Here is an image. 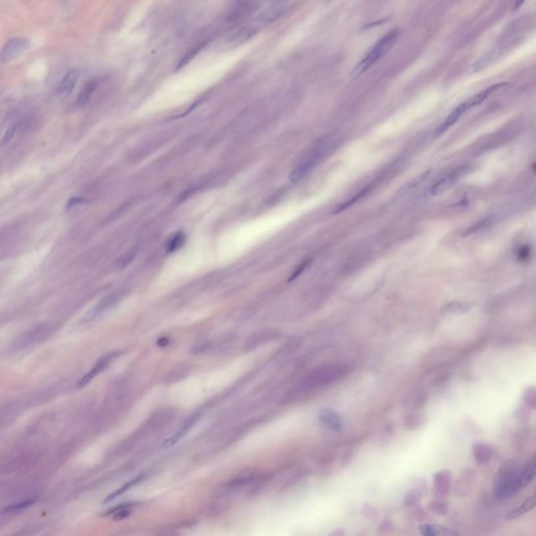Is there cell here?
I'll list each match as a JSON object with an SVG mask.
<instances>
[{
  "label": "cell",
  "instance_id": "1",
  "mask_svg": "<svg viewBox=\"0 0 536 536\" xmlns=\"http://www.w3.org/2000/svg\"><path fill=\"white\" fill-rule=\"evenodd\" d=\"M399 36V31L397 29L388 31L386 35L381 37L376 43L366 52V55L362 60L357 64L350 73V79L355 80L360 77L367 69H370L375 63L383 57L386 52L391 49V47L396 43Z\"/></svg>",
  "mask_w": 536,
  "mask_h": 536
},
{
  "label": "cell",
  "instance_id": "2",
  "mask_svg": "<svg viewBox=\"0 0 536 536\" xmlns=\"http://www.w3.org/2000/svg\"><path fill=\"white\" fill-rule=\"evenodd\" d=\"M324 144L323 142L318 143L313 148L308 152L307 155H305L304 159L300 162V164L294 168L292 172L289 175V179L291 181H298L301 178H303L306 175L312 168L317 165L318 161L323 153L324 150Z\"/></svg>",
  "mask_w": 536,
  "mask_h": 536
},
{
  "label": "cell",
  "instance_id": "3",
  "mask_svg": "<svg viewBox=\"0 0 536 536\" xmlns=\"http://www.w3.org/2000/svg\"><path fill=\"white\" fill-rule=\"evenodd\" d=\"M30 47V41L24 37H15L8 40L0 51V62L7 63L17 59Z\"/></svg>",
  "mask_w": 536,
  "mask_h": 536
},
{
  "label": "cell",
  "instance_id": "4",
  "mask_svg": "<svg viewBox=\"0 0 536 536\" xmlns=\"http://www.w3.org/2000/svg\"><path fill=\"white\" fill-rule=\"evenodd\" d=\"M465 173H466V170L464 169V168H460V169L455 170L454 172H451L450 174L446 175L445 177L442 178V179H440L437 183H435L432 187L429 188V195L437 196V195L444 193L451 185L455 184Z\"/></svg>",
  "mask_w": 536,
  "mask_h": 536
},
{
  "label": "cell",
  "instance_id": "5",
  "mask_svg": "<svg viewBox=\"0 0 536 536\" xmlns=\"http://www.w3.org/2000/svg\"><path fill=\"white\" fill-rule=\"evenodd\" d=\"M472 107H474V105H472L470 99L467 100L464 103H462L461 105H459L458 107H456L453 111L449 113V115L445 119V121L439 126L437 131H436V135H440L441 133H443L448 128H450L451 126L455 125L459 121V119L462 117V115H463L468 109H470Z\"/></svg>",
  "mask_w": 536,
  "mask_h": 536
},
{
  "label": "cell",
  "instance_id": "6",
  "mask_svg": "<svg viewBox=\"0 0 536 536\" xmlns=\"http://www.w3.org/2000/svg\"><path fill=\"white\" fill-rule=\"evenodd\" d=\"M257 7L258 3L256 2V0H241V1H239L233 7V9L230 10L227 19L229 21H237L243 19L253 13L254 10H256Z\"/></svg>",
  "mask_w": 536,
  "mask_h": 536
},
{
  "label": "cell",
  "instance_id": "7",
  "mask_svg": "<svg viewBox=\"0 0 536 536\" xmlns=\"http://www.w3.org/2000/svg\"><path fill=\"white\" fill-rule=\"evenodd\" d=\"M46 334H47L46 328L43 327V326H41V327H38V328H35L33 330L28 331L27 333L23 334L18 341H16V343L14 344V348L15 349H21V348H24V347H27L29 345H33L35 343H38L40 341H43V339L45 338Z\"/></svg>",
  "mask_w": 536,
  "mask_h": 536
},
{
  "label": "cell",
  "instance_id": "8",
  "mask_svg": "<svg viewBox=\"0 0 536 536\" xmlns=\"http://www.w3.org/2000/svg\"><path fill=\"white\" fill-rule=\"evenodd\" d=\"M342 367L339 365H332V366H326L322 367V369L314 372L312 376H310L309 381L312 383H325L334 380L336 376H340L342 374Z\"/></svg>",
  "mask_w": 536,
  "mask_h": 536
},
{
  "label": "cell",
  "instance_id": "9",
  "mask_svg": "<svg viewBox=\"0 0 536 536\" xmlns=\"http://www.w3.org/2000/svg\"><path fill=\"white\" fill-rule=\"evenodd\" d=\"M118 301V294L115 292H112L110 294H108V296L104 297L97 305L94 306L86 315L85 318H84V322H89L91 320H94L96 318H98L100 314H102L103 312L106 311L107 309H109L110 307H112L113 305L117 303Z\"/></svg>",
  "mask_w": 536,
  "mask_h": 536
},
{
  "label": "cell",
  "instance_id": "10",
  "mask_svg": "<svg viewBox=\"0 0 536 536\" xmlns=\"http://www.w3.org/2000/svg\"><path fill=\"white\" fill-rule=\"evenodd\" d=\"M451 480H453V475L447 470L440 471L435 475L433 484V491L435 495L446 496L451 487Z\"/></svg>",
  "mask_w": 536,
  "mask_h": 536
},
{
  "label": "cell",
  "instance_id": "11",
  "mask_svg": "<svg viewBox=\"0 0 536 536\" xmlns=\"http://www.w3.org/2000/svg\"><path fill=\"white\" fill-rule=\"evenodd\" d=\"M319 417H320L321 422L326 427H328L329 429L333 430V432H339V430H341L343 426L342 420H341L340 415L336 413L334 409L329 408V407L322 408L319 414Z\"/></svg>",
  "mask_w": 536,
  "mask_h": 536
},
{
  "label": "cell",
  "instance_id": "12",
  "mask_svg": "<svg viewBox=\"0 0 536 536\" xmlns=\"http://www.w3.org/2000/svg\"><path fill=\"white\" fill-rule=\"evenodd\" d=\"M115 356H117V353L114 352V353H110L106 356H104L101 359H99L98 362L93 365L92 369L85 376L82 377V379L79 381V386H84L85 384H87L90 380L93 379L94 377L98 376L102 371L106 369Z\"/></svg>",
  "mask_w": 536,
  "mask_h": 536
},
{
  "label": "cell",
  "instance_id": "13",
  "mask_svg": "<svg viewBox=\"0 0 536 536\" xmlns=\"http://www.w3.org/2000/svg\"><path fill=\"white\" fill-rule=\"evenodd\" d=\"M419 531L425 536H453L459 534L457 531L440 526V525H421L419 527Z\"/></svg>",
  "mask_w": 536,
  "mask_h": 536
},
{
  "label": "cell",
  "instance_id": "14",
  "mask_svg": "<svg viewBox=\"0 0 536 536\" xmlns=\"http://www.w3.org/2000/svg\"><path fill=\"white\" fill-rule=\"evenodd\" d=\"M78 78L79 73L77 70L68 71L59 84L58 93L61 94V96H67V94H69L73 90V88H75L78 82Z\"/></svg>",
  "mask_w": 536,
  "mask_h": 536
},
{
  "label": "cell",
  "instance_id": "15",
  "mask_svg": "<svg viewBox=\"0 0 536 536\" xmlns=\"http://www.w3.org/2000/svg\"><path fill=\"white\" fill-rule=\"evenodd\" d=\"M472 454L479 464H486L492 456V449L486 443L477 442L472 446Z\"/></svg>",
  "mask_w": 536,
  "mask_h": 536
},
{
  "label": "cell",
  "instance_id": "16",
  "mask_svg": "<svg viewBox=\"0 0 536 536\" xmlns=\"http://www.w3.org/2000/svg\"><path fill=\"white\" fill-rule=\"evenodd\" d=\"M98 85H99V81L97 79H90L89 81H87L85 84H84V86L80 90L78 99H77V104L79 105V106H83V105H86L88 103L93 92L96 91Z\"/></svg>",
  "mask_w": 536,
  "mask_h": 536
},
{
  "label": "cell",
  "instance_id": "17",
  "mask_svg": "<svg viewBox=\"0 0 536 536\" xmlns=\"http://www.w3.org/2000/svg\"><path fill=\"white\" fill-rule=\"evenodd\" d=\"M196 419H197V417H191L190 419H188L187 421L180 427V429L178 430V432L174 436H172L170 439H168L166 441V442L163 444V448L167 449V448H170V447L174 446L178 442V441H179L180 439H182L185 436V434L188 432V430L192 428V426L194 425V423L196 421Z\"/></svg>",
  "mask_w": 536,
  "mask_h": 536
},
{
  "label": "cell",
  "instance_id": "18",
  "mask_svg": "<svg viewBox=\"0 0 536 536\" xmlns=\"http://www.w3.org/2000/svg\"><path fill=\"white\" fill-rule=\"evenodd\" d=\"M534 506H535L534 497H530L529 499H527L526 501H525L521 506H519L516 509H513L512 511H510L509 514L507 516V519L508 520L519 519L520 517L524 516V514H526L527 512L532 510L534 508Z\"/></svg>",
  "mask_w": 536,
  "mask_h": 536
},
{
  "label": "cell",
  "instance_id": "19",
  "mask_svg": "<svg viewBox=\"0 0 536 536\" xmlns=\"http://www.w3.org/2000/svg\"><path fill=\"white\" fill-rule=\"evenodd\" d=\"M256 33H257V28L254 26L244 27L241 30H239L238 33L233 37V43L235 44L243 43V42L249 40Z\"/></svg>",
  "mask_w": 536,
  "mask_h": 536
},
{
  "label": "cell",
  "instance_id": "20",
  "mask_svg": "<svg viewBox=\"0 0 536 536\" xmlns=\"http://www.w3.org/2000/svg\"><path fill=\"white\" fill-rule=\"evenodd\" d=\"M142 480H143V476L135 477V478L132 479L130 482L126 483V484L123 485L120 489H118L117 491H114L113 493H111V495H110L106 500H105L104 502H105V503H107V502H109V501H112V500H114V499H117L118 497H120L121 495H123L124 492H126L128 489H130L131 487H133L134 485L138 484V483H140Z\"/></svg>",
  "mask_w": 536,
  "mask_h": 536
},
{
  "label": "cell",
  "instance_id": "21",
  "mask_svg": "<svg viewBox=\"0 0 536 536\" xmlns=\"http://www.w3.org/2000/svg\"><path fill=\"white\" fill-rule=\"evenodd\" d=\"M367 191H369V187H365L363 191H361L360 193H358V194H357L356 196H354V197L350 198V199H349V200H347L346 202H344V203H341V204H339L338 206H336V207H335V208L333 209V213H334V214H339V213H341V212H344V211H346V209H347V208H349V207H350L351 205H353V204H354L355 202H357V201H358V200H359V199H360V198H361V197H362V196H363V195H364V194H365V193H366Z\"/></svg>",
  "mask_w": 536,
  "mask_h": 536
},
{
  "label": "cell",
  "instance_id": "22",
  "mask_svg": "<svg viewBox=\"0 0 536 536\" xmlns=\"http://www.w3.org/2000/svg\"><path fill=\"white\" fill-rule=\"evenodd\" d=\"M184 240H185V237H184V235L182 233L175 234L169 240V242H168V245H167L168 251H170V253H171V251H175L178 248H180L184 243Z\"/></svg>",
  "mask_w": 536,
  "mask_h": 536
},
{
  "label": "cell",
  "instance_id": "23",
  "mask_svg": "<svg viewBox=\"0 0 536 536\" xmlns=\"http://www.w3.org/2000/svg\"><path fill=\"white\" fill-rule=\"evenodd\" d=\"M420 500H421V492L418 490H412L405 496L404 504L407 508H413L417 505Z\"/></svg>",
  "mask_w": 536,
  "mask_h": 536
},
{
  "label": "cell",
  "instance_id": "24",
  "mask_svg": "<svg viewBox=\"0 0 536 536\" xmlns=\"http://www.w3.org/2000/svg\"><path fill=\"white\" fill-rule=\"evenodd\" d=\"M429 510L434 512V513H437V514H440V516H443V514H446L447 511H448V506L447 504L444 503L443 501H436V502H432L429 504L428 506Z\"/></svg>",
  "mask_w": 536,
  "mask_h": 536
},
{
  "label": "cell",
  "instance_id": "25",
  "mask_svg": "<svg viewBox=\"0 0 536 536\" xmlns=\"http://www.w3.org/2000/svg\"><path fill=\"white\" fill-rule=\"evenodd\" d=\"M524 402L526 403L529 407L531 408H534L535 407V402H536V398H535V390L534 387H529L527 388L526 391H525V394H524Z\"/></svg>",
  "mask_w": 536,
  "mask_h": 536
},
{
  "label": "cell",
  "instance_id": "26",
  "mask_svg": "<svg viewBox=\"0 0 536 536\" xmlns=\"http://www.w3.org/2000/svg\"><path fill=\"white\" fill-rule=\"evenodd\" d=\"M135 256V249H129L127 253H125L118 261V266L120 267H126L131 263V261L134 259Z\"/></svg>",
  "mask_w": 536,
  "mask_h": 536
},
{
  "label": "cell",
  "instance_id": "27",
  "mask_svg": "<svg viewBox=\"0 0 536 536\" xmlns=\"http://www.w3.org/2000/svg\"><path fill=\"white\" fill-rule=\"evenodd\" d=\"M469 309V306L466 304H460V303H453V304H449L446 306L445 310L448 311V312H453V313H464V312H467Z\"/></svg>",
  "mask_w": 536,
  "mask_h": 536
},
{
  "label": "cell",
  "instance_id": "28",
  "mask_svg": "<svg viewBox=\"0 0 536 536\" xmlns=\"http://www.w3.org/2000/svg\"><path fill=\"white\" fill-rule=\"evenodd\" d=\"M19 127H20V123H19V122H18V123H15V124H13L12 126H10V127L5 131V133H4V135H3V138H2V144H6V143H8L10 140H12V139H13V136L17 133Z\"/></svg>",
  "mask_w": 536,
  "mask_h": 536
},
{
  "label": "cell",
  "instance_id": "29",
  "mask_svg": "<svg viewBox=\"0 0 536 536\" xmlns=\"http://www.w3.org/2000/svg\"><path fill=\"white\" fill-rule=\"evenodd\" d=\"M35 501L34 500H29V501H24V502H21V503H18V504H15V505H12L9 506L7 508L4 509L5 512H16V511H20V510H23L27 507H29L31 504H33Z\"/></svg>",
  "mask_w": 536,
  "mask_h": 536
},
{
  "label": "cell",
  "instance_id": "30",
  "mask_svg": "<svg viewBox=\"0 0 536 536\" xmlns=\"http://www.w3.org/2000/svg\"><path fill=\"white\" fill-rule=\"evenodd\" d=\"M423 417L419 416V415H411L408 417V419H406L405 421V424L408 426V427H412V428H416V427H419L420 425H422L424 420L422 419Z\"/></svg>",
  "mask_w": 536,
  "mask_h": 536
},
{
  "label": "cell",
  "instance_id": "31",
  "mask_svg": "<svg viewBox=\"0 0 536 536\" xmlns=\"http://www.w3.org/2000/svg\"><path fill=\"white\" fill-rule=\"evenodd\" d=\"M83 202H85V198H83V197H71L68 200L67 204H66V208L69 209V208L76 206V205H79V204H81Z\"/></svg>",
  "mask_w": 536,
  "mask_h": 536
},
{
  "label": "cell",
  "instance_id": "32",
  "mask_svg": "<svg viewBox=\"0 0 536 536\" xmlns=\"http://www.w3.org/2000/svg\"><path fill=\"white\" fill-rule=\"evenodd\" d=\"M306 265H307V263H306V262H305V263H303V264H302V265H301V266H300V267H299V268H298V269L296 270V272H294V273H293V275H292V277L290 278V281H291V280H293V279H296V278H297V277H298V276L300 275V273H301V272H302V271L304 270V268H305V267H306Z\"/></svg>",
  "mask_w": 536,
  "mask_h": 536
},
{
  "label": "cell",
  "instance_id": "33",
  "mask_svg": "<svg viewBox=\"0 0 536 536\" xmlns=\"http://www.w3.org/2000/svg\"><path fill=\"white\" fill-rule=\"evenodd\" d=\"M524 2H525V0H516V3H514V6H513L514 10L519 9L524 4Z\"/></svg>",
  "mask_w": 536,
  "mask_h": 536
}]
</instances>
